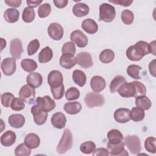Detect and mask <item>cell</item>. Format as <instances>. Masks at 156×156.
<instances>
[{
	"label": "cell",
	"mask_w": 156,
	"mask_h": 156,
	"mask_svg": "<svg viewBox=\"0 0 156 156\" xmlns=\"http://www.w3.org/2000/svg\"><path fill=\"white\" fill-rule=\"evenodd\" d=\"M109 155V153L107 151V149L104 148V147H100L95 149L93 153V155L95 156H108Z\"/></svg>",
	"instance_id": "obj_52"
},
{
	"label": "cell",
	"mask_w": 156,
	"mask_h": 156,
	"mask_svg": "<svg viewBox=\"0 0 156 156\" xmlns=\"http://www.w3.org/2000/svg\"><path fill=\"white\" fill-rule=\"evenodd\" d=\"M149 53V43L144 41H138L135 45L129 46L126 51L127 58L132 61H139Z\"/></svg>",
	"instance_id": "obj_1"
},
{
	"label": "cell",
	"mask_w": 156,
	"mask_h": 156,
	"mask_svg": "<svg viewBox=\"0 0 156 156\" xmlns=\"http://www.w3.org/2000/svg\"><path fill=\"white\" fill-rule=\"evenodd\" d=\"M132 83L135 87V94L134 98H136L138 96L145 95L146 93V88L143 83L139 81H133Z\"/></svg>",
	"instance_id": "obj_47"
},
{
	"label": "cell",
	"mask_w": 156,
	"mask_h": 156,
	"mask_svg": "<svg viewBox=\"0 0 156 156\" xmlns=\"http://www.w3.org/2000/svg\"><path fill=\"white\" fill-rule=\"evenodd\" d=\"M96 149V144L91 141H88L81 144L80 146V150L82 152L90 154L94 152Z\"/></svg>",
	"instance_id": "obj_40"
},
{
	"label": "cell",
	"mask_w": 156,
	"mask_h": 156,
	"mask_svg": "<svg viewBox=\"0 0 156 156\" xmlns=\"http://www.w3.org/2000/svg\"><path fill=\"white\" fill-rule=\"evenodd\" d=\"M70 39L79 48H84L88 44L87 37L80 30H75L72 32Z\"/></svg>",
	"instance_id": "obj_10"
},
{
	"label": "cell",
	"mask_w": 156,
	"mask_h": 156,
	"mask_svg": "<svg viewBox=\"0 0 156 156\" xmlns=\"http://www.w3.org/2000/svg\"><path fill=\"white\" fill-rule=\"evenodd\" d=\"M35 17V13L34 10L30 7H27L24 8L22 13L23 20L27 23H31L34 21Z\"/></svg>",
	"instance_id": "obj_37"
},
{
	"label": "cell",
	"mask_w": 156,
	"mask_h": 156,
	"mask_svg": "<svg viewBox=\"0 0 156 156\" xmlns=\"http://www.w3.org/2000/svg\"><path fill=\"white\" fill-rule=\"evenodd\" d=\"M26 82L31 87L35 88H38L42 84L43 77L40 74L33 72L28 74L26 78Z\"/></svg>",
	"instance_id": "obj_21"
},
{
	"label": "cell",
	"mask_w": 156,
	"mask_h": 156,
	"mask_svg": "<svg viewBox=\"0 0 156 156\" xmlns=\"http://www.w3.org/2000/svg\"><path fill=\"white\" fill-rule=\"evenodd\" d=\"M155 138L152 136H149L144 141V147L147 151L153 154L155 152Z\"/></svg>",
	"instance_id": "obj_48"
},
{
	"label": "cell",
	"mask_w": 156,
	"mask_h": 156,
	"mask_svg": "<svg viewBox=\"0 0 156 156\" xmlns=\"http://www.w3.org/2000/svg\"><path fill=\"white\" fill-rule=\"evenodd\" d=\"M48 33L54 40H60L63 35V29L59 23H52L48 28Z\"/></svg>",
	"instance_id": "obj_11"
},
{
	"label": "cell",
	"mask_w": 156,
	"mask_h": 156,
	"mask_svg": "<svg viewBox=\"0 0 156 156\" xmlns=\"http://www.w3.org/2000/svg\"><path fill=\"white\" fill-rule=\"evenodd\" d=\"M19 97L27 104H33L35 97V88L28 84L23 85L20 90Z\"/></svg>",
	"instance_id": "obj_6"
},
{
	"label": "cell",
	"mask_w": 156,
	"mask_h": 156,
	"mask_svg": "<svg viewBox=\"0 0 156 156\" xmlns=\"http://www.w3.org/2000/svg\"><path fill=\"white\" fill-rule=\"evenodd\" d=\"M130 119L135 122H138L143 120L144 118V112L140 108L133 107L132 108L130 113Z\"/></svg>",
	"instance_id": "obj_36"
},
{
	"label": "cell",
	"mask_w": 156,
	"mask_h": 156,
	"mask_svg": "<svg viewBox=\"0 0 156 156\" xmlns=\"http://www.w3.org/2000/svg\"><path fill=\"white\" fill-rule=\"evenodd\" d=\"M107 148L108 153L111 155H129L127 152L124 149V143L122 141L119 143L108 142L107 143Z\"/></svg>",
	"instance_id": "obj_7"
},
{
	"label": "cell",
	"mask_w": 156,
	"mask_h": 156,
	"mask_svg": "<svg viewBox=\"0 0 156 156\" xmlns=\"http://www.w3.org/2000/svg\"><path fill=\"white\" fill-rule=\"evenodd\" d=\"M116 16L115 7L109 4L103 3L99 6V20L105 22H112Z\"/></svg>",
	"instance_id": "obj_3"
},
{
	"label": "cell",
	"mask_w": 156,
	"mask_h": 156,
	"mask_svg": "<svg viewBox=\"0 0 156 156\" xmlns=\"http://www.w3.org/2000/svg\"><path fill=\"white\" fill-rule=\"evenodd\" d=\"M53 2L57 8L62 9L67 5L68 1L67 0H54Z\"/></svg>",
	"instance_id": "obj_54"
},
{
	"label": "cell",
	"mask_w": 156,
	"mask_h": 156,
	"mask_svg": "<svg viewBox=\"0 0 156 156\" xmlns=\"http://www.w3.org/2000/svg\"><path fill=\"white\" fill-rule=\"evenodd\" d=\"M8 121L12 127L19 129L24 124L25 118L21 114H12L9 117Z\"/></svg>",
	"instance_id": "obj_24"
},
{
	"label": "cell",
	"mask_w": 156,
	"mask_h": 156,
	"mask_svg": "<svg viewBox=\"0 0 156 156\" xmlns=\"http://www.w3.org/2000/svg\"><path fill=\"white\" fill-rule=\"evenodd\" d=\"M65 111L69 115H75L80 112L82 105L79 102H68L64 105Z\"/></svg>",
	"instance_id": "obj_28"
},
{
	"label": "cell",
	"mask_w": 156,
	"mask_h": 156,
	"mask_svg": "<svg viewBox=\"0 0 156 156\" xmlns=\"http://www.w3.org/2000/svg\"><path fill=\"white\" fill-rule=\"evenodd\" d=\"M130 110L128 108H118L114 113V118L119 123H126L130 119Z\"/></svg>",
	"instance_id": "obj_17"
},
{
	"label": "cell",
	"mask_w": 156,
	"mask_h": 156,
	"mask_svg": "<svg viewBox=\"0 0 156 156\" xmlns=\"http://www.w3.org/2000/svg\"><path fill=\"white\" fill-rule=\"evenodd\" d=\"M82 28L88 34H94L98 30V25L96 22L91 19L87 18L84 20L82 23Z\"/></svg>",
	"instance_id": "obj_23"
},
{
	"label": "cell",
	"mask_w": 156,
	"mask_h": 156,
	"mask_svg": "<svg viewBox=\"0 0 156 156\" xmlns=\"http://www.w3.org/2000/svg\"><path fill=\"white\" fill-rule=\"evenodd\" d=\"M60 65L65 69H71L76 64V59L71 54H62L59 60Z\"/></svg>",
	"instance_id": "obj_20"
},
{
	"label": "cell",
	"mask_w": 156,
	"mask_h": 156,
	"mask_svg": "<svg viewBox=\"0 0 156 156\" xmlns=\"http://www.w3.org/2000/svg\"><path fill=\"white\" fill-rule=\"evenodd\" d=\"M149 69L151 74L155 77V59L151 61L149 64Z\"/></svg>",
	"instance_id": "obj_55"
},
{
	"label": "cell",
	"mask_w": 156,
	"mask_h": 156,
	"mask_svg": "<svg viewBox=\"0 0 156 156\" xmlns=\"http://www.w3.org/2000/svg\"><path fill=\"white\" fill-rule=\"evenodd\" d=\"M121 18L122 21L127 25L131 24L134 20L133 13L129 10H124L121 15Z\"/></svg>",
	"instance_id": "obj_41"
},
{
	"label": "cell",
	"mask_w": 156,
	"mask_h": 156,
	"mask_svg": "<svg viewBox=\"0 0 156 156\" xmlns=\"http://www.w3.org/2000/svg\"><path fill=\"white\" fill-rule=\"evenodd\" d=\"M141 69V67L136 65H130L127 68V73L128 75L134 79H140V76L139 75L140 71Z\"/></svg>",
	"instance_id": "obj_39"
},
{
	"label": "cell",
	"mask_w": 156,
	"mask_h": 156,
	"mask_svg": "<svg viewBox=\"0 0 156 156\" xmlns=\"http://www.w3.org/2000/svg\"><path fill=\"white\" fill-rule=\"evenodd\" d=\"M27 5H29V7H37L40 4H41L42 2V1H38V0H35V1H30V0H27L26 1Z\"/></svg>",
	"instance_id": "obj_56"
},
{
	"label": "cell",
	"mask_w": 156,
	"mask_h": 156,
	"mask_svg": "<svg viewBox=\"0 0 156 156\" xmlns=\"http://www.w3.org/2000/svg\"><path fill=\"white\" fill-rule=\"evenodd\" d=\"M48 83L51 87L59 86L63 84V76L58 70L51 71L48 76Z\"/></svg>",
	"instance_id": "obj_16"
},
{
	"label": "cell",
	"mask_w": 156,
	"mask_h": 156,
	"mask_svg": "<svg viewBox=\"0 0 156 156\" xmlns=\"http://www.w3.org/2000/svg\"><path fill=\"white\" fill-rule=\"evenodd\" d=\"M1 69L5 76H11L15 73L16 68L15 59L13 58H6L1 64Z\"/></svg>",
	"instance_id": "obj_12"
},
{
	"label": "cell",
	"mask_w": 156,
	"mask_h": 156,
	"mask_svg": "<svg viewBox=\"0 0 156 156\" xmlns=\"http://www.w3.org/2000/svg\"><path fill=\"white\" fill-rule=\"evenodd\" d=\"M109 2L113 4H118L124 7H127L132 4V3L133 2V1L132 0H112V1L109 0Z\"/></svg>",
	"instance_id": "obj_51"
},
{
	"label": "cell",
	"mask_w": 156,
	"mask_h": 156,
	"mask_svg": "<svg viewBox=\"0 0 156 156\" xmlns=\"http://www.w3.org/2000/svg\"><path fill=\"white\" fill-rule=\"evenodd\" d=\"M51 91L52 96L56 100L60 99L63 98L65 93V87L63 84H62L57 87H51Z\"/></svg>",
	"instance_id": "obj_42"
},
{
	"label": "cell",
	"mask_w": 156,
	"mask_h": 156,
	"mask_svg": "<svg viewBox=\"0 0 156 156\" xmlns=\"http://www.w3.org/2000/svg\"><path fill=\"white\" fill-rule=\"evenodd\" d=\"M62 52L63 54H71L74 55L76 53V47L74 43L71 41L66 42L62 46Z\"/></svg>",
	"instance_id": "obj_45"
},
{
	"label": "cell",
	"mask_w": 156,
	"mask_h": 156,
	"mask_svg": "<svg viewBox=\"0 0 156 156\" xmlns=\"http://www.w3.org/2000/svg\"><path fill=\"white\" fill-rule=\"evenodd\" d=\"M73 146V135L71 132L68 129H65L62 138L60 139L56 151L58 154H63L69 151Z\"/></svg>",
	"instance_id": "obj_2"
},
{
	"label": "cell",
	"mask_w": 156,
	"mask_h": 156,
	"mask_svg": "<svg viewBox=\"0 0 156 156\" xmlns=\"http://www.w3.org/2000/svg\"><path fill=\"white\" fill-rule=\"evenodd\" d=\"M31 113L34 116V120L36 124L43 125L46 121L48 118V112L43 110L36 104L31 108Z\"/></svg>",
	"instance_id": "obj_9"
},
{
	"label": "cell",
	"mask_w": 156,
	"mask_h": 156,
	"mask_svg": "<svg viewBox=\"0 0 156 156\" xmlns=\"http://www.w3.org/2000/svg\"><path fill=\"white\" fill-rule=\"evenodd\" d=\"M16 138V134L12 130H7L1 135V143L4 146H11L15 143Z\"/></svg>",
	"instance_id": "obj_22"
},
{
	"label": "cell",
	"mask_w": 156,
	"mask_h": 156,
	"mask_svg": "<svg viewBox=\"0 0 156 156\" xmlns=\"http://www.w3.org/2000/svg\"><path fill=\"white\" fill-rule=\"evenodd\" d=\"M66 122L65 115L62 112H57L52 115L51 117L52 125L56 129H63Z\"/></svg>",
	"instance_id": "obj_19"
},
{
	"label": "cell",
	"mask_w": 156,
	"mask_h": 156,
	"mask_svg": "<svg viewBox=\"0 0 156 156\" xmlns=\"http://www.w3.org/2000/svg\"><path fill=\"white\" fill-rule=\"evenodd\" d=\"M76 63L83 68H88L93 66V63L91 55L87 52H82L79 53L76 57Z\"/></svg>",
	"instance_id": "obj_13"
},
{
	"label": "cell",
	"mask_w": 156,
	"mask_h": 156,
	"mask_svg": "<svg viewBox=\"0 0 156 156\" xmlns=\"http://www.w3.org/2000/svg\"><path fill=\"white\" fill-rule=\"evenodd\" d=\"M135 105L137 107L143 110H147L151 107V100L145 95L140 96L135 98Z\"/></svg>",
	"instance_id": "obj_29"
},
{
	"label": "cell",
	"mask_w": 156,
	"mask_h": 156,
	"mask_svg": "<svg viewBox=\"0 0 156 156\" xmlns=\"http://www.w3.org/2000/svg\"><path fill=\"white\" fill-rule=\"evenodd\" d=\"M118 93L123 98L134 97L135 87L132 82H126L121 85L118 89Z\"/></svg>",
	"instance_id": "obj_15"
},
{
	"label": "cell",
	"mask_w": 156,
	"mask_h": 156,
	"mask_svg": "<svg viewBox=\"0 0 156 156\" xmlns=\"http://www.w3.org/2000/svg\"><path fill=\"white\" fill-rule=\"evenodd\" d=\"M14 98L15 97L13 94L9 92L4 93L1 95V104L4 107L6 108H9L10 107L11 103Z\"/></svg>",
	"instance_id": "obj_46"
},
{
	"label": "cell",
	"mask_w": 156,
	"mask_h": 156,
	"mask_svg": "<svg viewBox=\"0 0 156 156\" xmlns=\"http://www.w3.org/2000/svg\"><path fill=\"white\" fill-rule=\"evenodd\" d=\"M90 86L91 90L94 92H101L105 88V80L101 76H94L91 79Z\"/></svg>",
	"instance_id": "obj_18"
},
{
	"label": "cell",
	"mask_w": 156,
	"mask_h": 156,
	"mask_svg": "<svg viewBox=\"0 0 156 156\" xmlns=\"http://www.w3.org/2000/svg\"><path fill=\"white\" fill-rule=\"evenodd\" d=\"M24 101L18 98H15L10 105V108L15 111H21L24 108Z\"/></svg>",
	"instance_id": "obj_50"
},
{
	"label": "cell",
	"mask_w": 156,
	"mask_h": 156,
	"mask_svg": "<svg viewBox=\"0 0 156 156\" xmlns=\"http://www.w3.org/2000/svg\"><path fill=\"white\" fill-rule=\"evenodd\" d=\"M84 101L86 105L91 108L94 107L102 106L105 103V99L99 93L89 92L86 94Z\"/></svg>",
	"instance_id": "obj_4"
},
{
	"label": "cell",
	"mask_w": 156,
	"mask_h": 156,
	"mask_svg": "<svg viewBox=\"0 0 156 156\" xmlns=\"http://www.w3.org/2000/svg\"><path fill=\"white\" fill-rule=\"evenodd\" d=\"M21 66L25 71L30 73L35 71L37 68L38 65L37 62L34 60L25 58L21 60Z\"/></svg>",
	"instance_id": "obj_33"
},
{
	"label": "cell",
	"mask_w": 156,
	"mask_h": 156,
	"mask_svg": "<svg viewBox=\"0 0 156 156\" xmlns=\"http://www.w3.org/2000/svg\"><path fill=\"white\" fill-rule=\"evenodd\" d=\"M114 58V52L109 49L103 50L99 55L100 61L103 63H109L113 60Z\"/></svg>",
	"instance_id": "obj_35"
},
{
	"label": "cell",
	"mask_w": 156,
	"mask_h": 156,
	"mask_svg": "<svg viewBox=\"0 0 156 156\" xmlns=\"http://www.w3.org/2000/svg\"><path fill=\"white\" fill-rule=\"evenodd\" d=\"M89 11L90 9L88 5L82 2L76 4L73 7V14L77 17H82L88 15Z\"/></svg>",
	"instance_id": "obj_26"
},
{
	"label": "cell",
	"mask_w": 156,
	"mask_h": 156,
	"mask_svg": "<svg viewBox=\"0 0 156 156\" xmlns=\"http://www.w3.org/2000/svg\"><path fill=\"white\" fill-rule=\"evenodd\" d=\"M30 149L24 143H21L15 148V154L16 156H28L31 154Z\"/></svg>",
	"instance_id": "obj_38"
},
{
	"label": "cell",
	"mask_w": 156,
	"mask_h": 156,
	"mask_svg": "<svg viewBox=\"0 0 156 156\" xmlns=\"http://www.w3.org/2000/svg\"><path fill=\"white\" fill-rule=\"evenodd\" d=\"M4 2L7 5L14 8H17L20 7L22 2L21 0H5Z\"/></svg>",
	"instance_id": "obj_53"
},
{
	"label": "cell",
	"mask_w": 156,
	"mask_h": 156,
	"mask_svg": "<svg viewBox=\"0 0 156 156\" xmlns=\"http://www.w3.org/2000/svg\"><path fill=\"white\" fill-rule=\"evenodd\" d=\"M53 57V52L51 48L49 46H46L41 49L38 54V60L41 63H44L49 62Z\"/></svg>",
	"instance_id": "obj_30"
},
{
	"label": "cell",
	"mask_w": 156,
	"mask_h": 156,
	"mask_svg": "<svg viewBox=\"0 0 156 156\" xmlns=\"http://www.w3.org/2000/svg\"><path fill=\"white\" fill-rule=\"evenodd\" d=\"M124 144L126 145L130 152L135 155H138L141 151V143L137 135H129L124 138Z\"/></svg>",
	"instance_id": "obj_5"
},
{
	"label": "cell",
	"mask_w": 156,
	"mask_h": 156,
	"mask_svg": "<svg viewBox=\"0 0 156 156\" xmlns=\"http://www.w3.org/2000/svg\"><path fill=\"white\" fill-rule=\"evenodd\" d=\"M24 143L30 149H35L39 146L40 143V139L37 134L34 133H30L26 136L24 139Z\"/></svg>",
	"instance_id": "obj_25"
},
{
	"label": "cell",
	"mask_w": 156,
	"mask_h": 156,
	"mask_svg": "<svg viewBox=\"0 0 156 156\" xmlns=\"http://www.w3.org/2000/svg\"><path fill=\"white\" fill-rule=\"evenodd\" d=\"M10 54L13 58L18 60L21 58L23 52L22 42L19 38H15L10 41Z\"/></svg>",
	"instance_id": "obj_14"
},
{
	"label": "cell",
	"mask_w": 156,
	"mask_h": 156,
	"mask_svg": "<svg viewBox=\"0 0 156 156\" xmlns=\"http://www.w3.org/2000/svg\"><path fill=\"white\" fill-rule=\"evenodd\" d=\"M149 52L152 53L154 55H155V41H153L149 43Z\"/></svg>",
	"instance_id": "obj_57"
},
{
	"label": "cell",
	"mask_w": 156,
	"mask_h": 156,
	"mask_svg": "<svg viewBox=\"0 0 156 156\" xmlns=\"http://www.w3.org/2000/svg\"><path fill=\"white\" fill-rule=\"evenodd\" d=\"M107 138L110 143H119L122 141L123 135L119 130L112 129L107 133Z\"/></svg>",
	"instance_id": "obj_34"
},
{
	"label": "cell",
	"mask_w": 156,
	"mask_h": 156,
	"mask_svg": "<svg viewBox=\"0 0 156 156\" xmlns=\"http://www.w3.org/2000/svg\"><path fill=\"white\" fill-rule=\"evenodd\" d=\"M73 79L76 84L81 87L85 85L87 81L85 74L79 69H76L73 71Z\"/></svg>",
	"instance_id": "obj_31"
},
{
	"label": "cell",
	"mask_w": 156,
	"mask_h": 156,
	"mask_svg": "<svg viewBox=\"0 0 156 156\" xmlns=\"http://www.w3.org/2000/svg\"><path fill=\"white\" fill-rule=\"evenodd\" d=\"M20 16V12L15 8H9L6 9L4 13L5 20L9 23H13L16 22Z\"/></svg>",
	"instance_id": "obj_27"
},
{
	"label": "cell",
	"mask_w": 156,
	"mask_h": 156,
	"mask_svg": "<svg viewBox=\"0 0 156 156\" xmlns=\"http://www.w3.org/2000/svg\"><path fill=\"white\" fill-rule=\"evenodd\" d=\"M80 96V91L76 87H70L65 93L66 99L68 101L77 99Z\"/></svg>",
	"instance_id": "obj_43"
},
{
	"label": "cell",
	"mask_w": 156,
	"mask_h": 156,
	"mask_svg": "<svg viewBox=\"0 0 156 156\" xmlns=\"http://www.w3.org/2000/svg\"><path fill=\"white\" fill-rule=\"evenodd\" d=\"M35 102L38 107L46 112L52 110L55 107V101L47 95L43 97L37 98Z\"/></svg>",
	"instance_id": "obj_8"
},
{
	"label": "cell",
	"mask_w": 156,
	"mask_h": 156,
	"mask_svg": "<svg viewBox=\"0 0 156 156\" xmlns=\"http://www.w3.org/2000/svg\"><path fill=\"white\" fill-rule=\"evenodd\" d=\"M51 12V7L48 3H44L39 7L38 9V15L40 18L47 17Z\"/></svg>",
	"instance_id": "obj_44"
},
{
	"label": "cell",
	"mask_w": 156,
	"mask_h": 156,
	"mask_svg": "<svg viewBox=\"0 0 156 156\" xmlns=\"http://www.w3.org/2000/svg\"><path fill=\"white\" fill-rule=\"evenodd\" d=\"M126 82V80L124 76H122L121 75L115 76L114 79L111 81L110 84V90L111 93H114L116 92L119 87Z\"/></svg>",
	"instance_id": "obj_32"
},
{
	"label": "cell",
	"mask_w": 156,
	"mask_h": 156,
	"mask_svg": "<svg viewBox=\"0 0 156 156\" xmlns=\"http://www.w3.org/2000/svg\"><path fill=\"white\" fill-rule=\"evenodd\" d=\"M40 48V43L37 39H34L29 42L27 45V54L29 55L34 54Z\"/></svg>",
	"instance_id": "obj_49"
}]
</instances>
